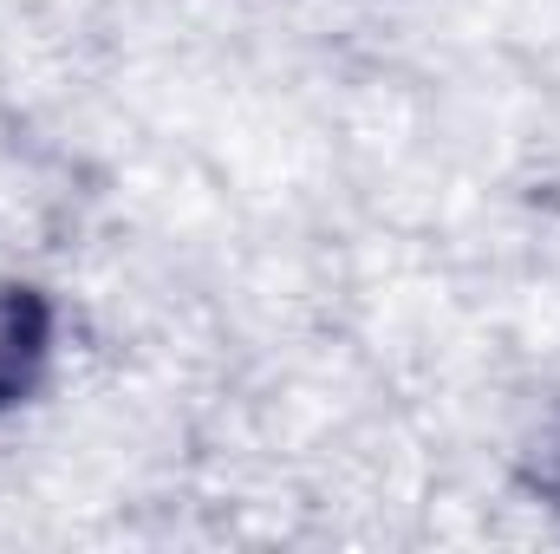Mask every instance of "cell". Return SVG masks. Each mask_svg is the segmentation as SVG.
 I'll use <instances>...</instances> for the list:
<instances>
[{
	"instance_id": "1",
	"label": "cell",
	"mask_w": 560,
	"mask_h": 554,
	"mask_svg": "<svg viewBox=\"0 0 560 554\" xmlns=\"http://www.w3.org/2000/svg\"><path fill=\"white\" fill-rule=\"evenodd\" d=\"M46 346H52V313L33 287H0V412L20 405L33 385H39V366H46Z\"/></svg>"
},
{
	"instance_id": "2",
	"label": "cell",
	"mask_w": 560,
	"mask_h": 554,
	"mask_svg": "<svg viewBox=\"0 0 560 554\" xmlns=\"http://www.w3.org/2000/svg\"><path fill=\"white\" fill-rule=\"evenodd\" d=\"M528 483L541 489V496H555L560 503V412L548 417V430L535 437V450H528Z\"/></svg>"
}]
</instances>
